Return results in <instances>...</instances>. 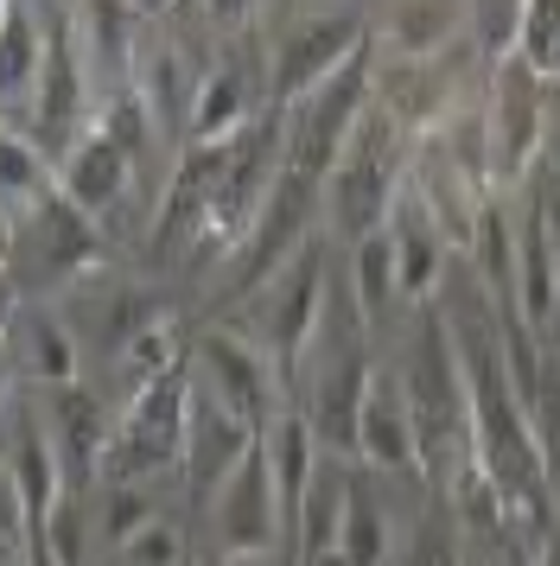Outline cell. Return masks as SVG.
Returning <instances> with one entry per match:
<instances>
[{
	"mask_svg": "<svg viewBox=\"0 0 560 566\" xmlns=\"http://www.w3.org/2000/svg\"><path fill=\"white\" fill-rule=\"evenodd\" d=\"M414 147H421V140H414L388 108H376V96H370L344 159H338L325 172V185H319L325 230L338 235V242H363V235H376L382 223H388V210H395V198H402V185H407V166H414Z\"/></svg>",
	"mask_w": 560,
	"mask_h": 566,
	"instance_id": "cell-1",
	"label": "cell"
},
{
	"mask_svg": "<svg viewBox=\"0 0 560 566\" xmlns=\"http://www.w3.org/2000/svg\"><path fill=\"white\" fill-rule=\"evenodd\" d=\"M90 528H96V515H83V496H58L51 515L32 528V541H45V554L58 566H83V547H90Z\"/></svg>",
	"mask_w": 560,
	"mask_h": 566,
	"instance_id": "cell-32",
	"label": "cell"
},
{
	"mask_svg": "<svg viewBox=\"0 0 560 566\" xmlns=\"http://www.w3.org/2000/svg\"><path fill=\"white\" fill-rule=\"evenodd\" d=\"M20 306H25V293H20V281L0 268V332H13V318H20Z\"/></svg>",
	"mask_w": 560,
	"mask_h": 566,
	"instance_id": "cell-42",
	"label": "cell"
},
{
	"mask_svg": "<svg viewBox=\"0 0 560 566\" xmlns=\"http://www.w3.org/2000/svg\"><path fill=\"white\" fill-rule=\"evenodd\" d=\"M134 13H153V20H166V13H178V7H191V0H127Z\"/></svg>",
	"mask_w": 560,
	"mask_h": 566,
	"instance_id": "cell-44",
	"label": "cell"
},
{
	"mask_svg": "<svg viewBox=\"0 0 560 566\" xmlns=\"http://www.w3.org/2000/svg\"><path fill=\"white\" fill-rule=\"evenodd\" d=\"M338 554L351 566H388V515L370 478L351 471V496H344V528H338Z\"/></svg>",
	"mask_w": 560,
	"mask_h": 566,
	"instance_id": "cell-30",
	"label": "cell"
},
{
	"mask_svg": "<svg viewBox=\"0 0 560 566\" xmlns=\"http://www.w3.org/2000/svg\"><path fill=\"white\" fill-rule=\"evenodd\" d=\"M471 39V0H388L376 32L382 57H439Z\"/></svg>",
	"mask_w": 560,
	"mask_h": 566,
	"instance_id": "cell-22",
	"label": "cell"
},
{
	"mask_svg": "<svg viewBox=\"0 0 560 566\" xmlns=\"http://www.w3.org/2000/svg\"><path fill=\"white\" fill-rule=\"evenodd\" d=\"M159 515V490L153 484H96V535L108 547H122L127 535H141Z\"/></svg>",
	"mask_w": 560,
	"mask_h": 566,
	"instance_id": "cell-31",
	"label": "cell"
},
{
	"mask_svg": "<svg viewBox=\"0 0 560 566\" xmlns=\"http://www.w3.org/2000/svg\"><path fill=\"white\" fill-rule=\"evenodd\" d=\"M541 159L560 166V83H548V122H541Z\"/></svg>",
	"mask_w": 560,
	"mask_h": 566,
	"instance_id": "cell-40",
	"label": "cell"
},
{
	"mask_svg": "<svg viewBox=\"0 0 560 566\" xmlns=\"http://www.w3.org/2000/svg\"><path fill=\"white\" fill-rule=\"evenodd\" d=\"M198 64L185 57L173 32H141V57H134V96L147 103V115L159 122V134L173 128L178 147H185V122H191V96H198Z\"/></svg>",
	"mask_w": 560,
	"mask_h": 566,
	"instance_id": "cell-19",
	"label": "cell"
},
{
	"mask_svg": "<svg viewBox=\"0 0 560 566\" xmlns=\"http://www.w3.org/2000/svg\"><path fill=\"white\" fill-rule=\"evenodd\" d=\"M191 369H198V382H210L229 408L249 420L255 433H268L280 420V408L293 401L287 395V376L274 369V357L242 325H229V318H217V325H204L191 337Z\"/></svg>",
	"mask_w": 560,
	"mask_h": 566,
	"instance_id": "cell-9",
	"label": "cell"
},
{
	"mask_svg": "<svg viewBox=\"0 0 560 566\" xmlns=\"http://www.w3.org/2000/svg\"><path fill=\"white\" fill-rule=\"evenodd\" d=\"M102 255H108V242H102L96 217H83L64 191H45V198L25 205L20 223H13L7 274L20 281L25 300H45V293H76L83 281H96Z\"/></svg>",
	"mask_w": 560,
	"mask_h": 566,
	"instance_id": "cell-2",
	"label": "cell"
},
{
	"mask_svg": "<svg viewBox=\"0 0 560 566\" xmlns=\"http://www.w3.org/2000/svg\"><path fill=\"white\" fill-rule=\"evenodd\" d=\"M356 459L370 471H421V433H414V408L395 369H376L356 408Z\"/></svg>",
	"mask_w": 560,
	"mask_h": 566,
	"instance_id": "cell-16",
	"label": "cell"
},
{
	"mask_svg": "<svg viewBox=\"0 0 560 566\" xmlns=\"http://www.w3.org/2000/svg\"><path fill=\"white\" fill-rule=\"evenodd\" d=\"M300 566H351V560H344V554L331 547V554H319V560H300Z\"/></svg>",
	"mask_w": 560,
	"mask_h": 566,
	"instance_id": "cell-48",
	"label": "cell"
},
{
	"mask_svg": "<svg viewBox=\"0 0 560 566\" xmlns=\"http://www.w3.org/2000/svg\"><path fill=\"white\" fill-rule=\"evenodd\" d=\"M471 64H484L471 45L465 52H439V57H382L376 52V108H388L414 140L439 134L446 122L465 115V83H471Z\"/></svg>",
	"mask_w": 560,
	"mask_h": 566,
	"instance_id": "cell-10",
	"label": "cell"
},
{
	"mask_svg": "<svg viewBox=\"0 0 560 566\" xmlns=\"http://www.w3.org/2000/svg\"><path fill=\"white\" fill-rule=\"evenodd\" d=\"M370 96H376V32H370V45H363L338 77H325L305 103H293L280 115V154H287V166L325 185V172L344 159V147H351V134H356V122H363Z\"/></svg>",
	"mask_w": 560,
	"mask_h": 566,
	"instance_id": "cell-3",
	"label": "cell"
},
{
	"mask_svg": "<svg viewBox=\"0 0 560 566\" xmlns=\"http://www.w3.org/2000/svg\"><path fill=\"white\" fill-rule=\"evenodd\" d=\"M71 27H76V52L90 64V83L96 90H127L134 83V57H141V13L127 0H76L71 7Z\"/></svg>",
	"mask_w": 560,
	"mask_h": 566,
	"instance_id": "cell-18",
	"label": "cell"
},
{
	"mask_svg": "<svg viewBox=\"0 0 560 566\" xmlns=\"http://www.w3.org/2000/svg\"><path fill=\"white\" fill-rule=\"evenodd\" d=\"M344 286H351L356 312H363V325L382 332L395 306H402V274H395V249H388V230L363 235L351 242V268H344Z\"/></svg>",
	"mask_w": 560,
	"mask_h": 566,
	"instance_id": "cell-26",
	"label": "cell"
},
{
	"mask_svg": "<svg viewBox=\"0 0 560 566\" xmlns=\"http://www.w3.org/2000/svg\"><path fill=\"white\" fill-rule=\"evenodd\" d=\"M255 77L242 57H217L210 71L198 77V96H191V122H185V147L191 140H229V134L255 128Z\"/></svg>",
	"mask_w": 560,
	"mask_h": 566,
	"instance_id": "cell-24",
	"label": "cell"
},
{
	"mask_svg": "<svg viewBox=\"0 0 560 566\" xmlns=\"http://www.w3.org/2000/svg\"><path fill=\"white\" fill-rule=\"evenodd\" d=\"M20 566H58V560H51V554H45V541H25V554H20Z\"/></svg>",
	"mask_w": 560,
	"mask_h": 566,
	"instance_id": "cell-46",
	"label": "cell"
},
{
	"mask_svg": "<svg viewBox=\"0 0 560 566\" xmlns=\"http://www.w3.org/2000/svg\"><path fill=\"white\" fill-rule=\"evenodd\" d=\"M325 300H331V261H325V242H319V235L249 300V325H242V332L274 357V369L287 376V395H293V376H300L305 344L319 332Z\"/></svg>",
	"mask_w": 560,
	"mask_h": 566,
	"instance_id": "cell-6",
	"label": "cell"
},
{
	"mask_svg": "<svg viewBox=\"0 0 560 566\" xmlns=\"http://www.w3.org/2000/svg\"><path fill=\"white\" fill-rule=\"evenodd\" d=\"M516 52L529 57V64H535L548 83H560V0H529Z\"/></svg>",
	"mask_w": 560,
	"mask_h": 566,
	"instance_id": "cell-35",
	"label": "cell"
},
{
	"mask_svg": "<svg viewBox=\"0 0 560 566\" xmlns=\"http://www.w3.org/2000/svg\"><path fill=\"white\" fill-rule=\"evenodd\" d=\"M45 427L51 446H58V464H64V490L83 496V490L102 484V452H108V433H115V413H108V395H96L90 382L71 388H45Z\"/></svg>",
	"mask_w": 560,
	"mask_h": 566,
	"instance_id": "cell-14",
	"label": "cell"
},
{
	"mask_svg": "<svg viewBox=\"0 0 560 566\" xmlns=\"http://www.w3.org/2000/svg\"><path fill=\"white\" fill-rule=\"evenodd\" d=\"M39 64H45V20L32 0H13L0 20V103H25L39 90Z\"/></svg>",
	"mask_w": 560,
	"mask_h": 566,
	"instance_id": "cell-27",
	"label": "cell"
},
{
	"mask_svg": "<svg viewBox=\"0 0 560 566\" xmlns=\"http://www.w3.org/2000/svg\"><path fill=\"white\" fill-rule=\"evenodd\" d=\"M388 249H395V274H402V300H414V306H427L433 293L446 286V268H453V242H446V230L433 223V210L421 205V191L414 185H402V198H395V210H388Z\"/></svg>",
	"mask_w": 560,
	"mask_h": 566,
	"instance_id": "cell-17",
	"label": "cell"
},
{
	"mask_svg": "<svg viewBox=\"0 0 560 566\" xmlns=\"http://www.w3.org/2000/svg\"><path fill=\"white\" fill-rule=\"evenodd\" d=\"M7 7H13V0H0V20H7Z\"/></svg>",
	"mask_w": 560,
	"mask_h": 566,
	"instance_id": "cell-49",
	"label": "cell"
},
{
	"mask_svg": "<svg viewBox=\"0 0 560 566\" xmlns=\"http://www.w3.org/2000/svg\"><path fill=\"white\" fill-rule=\"evenodd\" d=\"M255 439L261 433H255L210 382H198V369H191V420H185V452H178L185 496H191V503H210V496L229 484V471L255 452Z\"/></svg>",
	"mask_w": 560,
	"mask_h": 566,
	"instance_id": "cell-12",
	"label": "cell"
},
{
	"mask_svg": "<svg viewBox=\"0 0 560 566\" xmlns=\"http://www.w3.org/2000/svg\"><path fill=\"white\" fill-rule=\"evenodd\" d=\"M0 535H13L25 547L32 541V522H25V503H20V484H13V464L0 452Z\"/></svg>",
	"mask_w": 560,
	"mask_h": 566,
	"instance_id": "cell-38",
	"label": "cell"
},
{
	"mask_svg": "<svg viewBox=\"0 0 560 566\" xmlns=\"http://www.w3.org/2000/svg\"><path fill=\"white\" fill-rule=\"evenodd\" d=\"M13 413V433H7V464H13V484H20V503H25V522L39 528L51 515V503L64 496V464H58V446H51V427L45 413L32 408H7Z\"/></svg>",
	"mask_w": 560,
	"mask_h": 566,
	"instance_id": "cell-23",
	"label": "cell"
},
{
	"mask_svg": "<svg viewBox=\"0 0 560 566\" xmlns=\"http://www.w3.org/2000/svg\"><path fill=\"white\" fill-rule=\"evenodd\" d=\"M529 566H560V541H548V547H541V554H535Z\"/></svg>",
	"mask_w": 560,
	"mask_h": 566,
	"instance_id": "cell-47",
	"label": "cell"
},
{
	"mask_svg": "<svg viewBox=\"0 0 560 566\" xmlns=\"http://www.w3.org/2000/svg\"><path fill=\"white\" fill-rule=\"evenodd\" d=\"M363 45H370V27H363V13H351V7H325V13L293 20L274 39V52H268V115H287L293 103H305Z\"/></svg>",
	"mask_w": 560,
	"mask_h": 566,
	"instance_id": "cell-8",
	"label": "cell"
},
{
	"mask_svg": "<svg viewBox=\"0 0 560 566\" xmlns=\"http://www.w3.org/2000/svg\"><path fill=\"white\" fill-rule=\"evenodd\" d=\"M13 363H20V382H32L39 395L45 388H71L83 382V344H76L71 318L51 306H20L13 318Z\"/></svg>",
	"mask_w": 560,
	"mask_h": 566,
	"instance_id": "cell-21",
	"label": "cell"
},
{
	"mask_svg": "<svg viewBox=\"0 0 560 566\" xmlns=\"http://www.w3.org/2000/svg\"><path fill=\"white\" fill-rule=\"evenodd\" d=\"M185 420H191V363L141 388L115 408V433L102 452V484H153L159 471H178L185 452Z\"/></svg>",
	"mask_w": 560,
	"mask_h": 566,
	"instance_id": "cell-4",
	"label": "cell"
},
{
	"mask_svg": "<svg viewBox=\"0 0 560 566\" xmlns=\"http://www.w3.org/2000/svg\"><path fill=\"white\" fill-rule=\"evenodd\" d=\"M319 217H325V205H319V179H305V172H293V166H280L274 191H268V205H261V217H255V230L236 242V255L224 261V300H255L261 286L274 281L287 261L300 255L305 242L319 235Z\"/></svg>",
	"mask_w": 560,
	"mask_h": 566,
	"instance_id": "cell-5",
	"label": "cell"
},
{
	"mask_svg": "<svg viewBox=\"0 0 560 566\" xmlns=\"http://www.w3.org/2000/svg\"><path fill=\"white\" fill-rule=\"evenodd\" d=\"M522 13H529V0H471V52L484 64L509 57L522 39Z\"/></svg>",
	"mask_w": 560,
	"mask_h": 566,
	"instance_id": "cell-34",
	"label": "cell"
},
{
	"mask_svg": "<svg viewBox=\"0 0 560 566\" xmlns=\"http://www.w3.org/2000/svg\"><path fill=\"white\" fill-rule=\"evenodd\" d=\"M13 223H20V210L0 205V268H7V255H13Z\"/></svg>",
	"mask_w": 560,
	"mask_h": 566,
	"instance_id": "cell-43",
	"label": "cell"
},
{
	"mask_svg": "<svg viewBox=\"0 0 560 566\" xmlns=\"http://www.w3.org/2000/svg\"><path fill=\"white\" fill-rule=\"evenodd\" d=\"M402 566H465V541H458V515L446 503H433L421 522H414V535L402 547Z\"/></svg>",
	"mask_w": 560,
	"mask_h": 566,
	"instance_id": "cell-33",
	"label": "cell"
},
{
	"mask_svg": "<svg viewBox=\"0 0 560 566\" xmlns=\"http://www.w3.org/2000/svg\"><path fill=\"white\" fill-rule=\"evenodd\" d=\"M541 122H548V77L522 52L490 64L484 83V140H490V185L516 191L541 166Z\"/></svg>",
	"mask_w": 560,
	"mask_h": 566,
	"instance_id": "cell-7",
	"label": "cell"
},
{
	"mask_svg": "<svg viewBox=\"0 0 560 566\" xmlns=\"http://www.w3.org/2000/svg\"><path fill=\"white\" fill-rule=\"evenodd\" d=\"M115 560L122 566H185V528H178L173 515H153L141 535H127L115 547Z\"/></svg>",
	"mask_w": 560,
	"mask_h": 566,
	"instance_id": "cell-36",
	"label": "cell"
},
{
	"mask_svg": "<svg viewBox=\"0 0 560 566\" xmlns=\"http://www.w3.org/2000/svg\"><path fill=\"white\" fill-rule=\"evenodd\" d=\"M554 541H560V522H554Z\"/></svg>",
	"mask_w": 560,
	"mask_h": 566,
	"instance_id": "cell-51",
	"label": "cell"
},
{
	"mask_svg": "<svg viewBox=\"0 0 560 566\" xmlns=\"http://www.w3.org/2000/svg\"><path fill=\"white\" fill-rule=\"evenodd\" d=\"M554 281H560V255H554Z\"/></svg>",
	"mask_w": 560,
	"mask_h": 566,
	"instance_id": "cell-50",
	"label": "cell"
},
{
	"mask_svg": "<svg viewBox=\"0 0 560 566\" xmlns=\"http://www.w3.org/2000/svg\"><path fill=\"white\" fill-rule=\"evenodd\" d=\"M64 318H71L76 344H83V363L90 357L115 363L127 337H141L153 318H166V306H159L153 293H141V286L108 281V293H71V312H64Z\"/></svg>",
	"mask_w": 560,
	"mask_h": 566,
	"instance_id": "cell-20",
	"label": "cell"
},
{
	"mask_svg": "<svg viewBox=\"0 0 560 566\" xmlns=\"http://www.w3.org/2000/svg\"><path fill=\"white\" fill-rule=\"evenodd\" d=\"M134 179H141V172H134V159L108 140L102 122H90V128L64 147V159H58V191H64L83 217H96V223H108V217L127 205Z\"/></svg>",
	"mask_w": 560,
	"mask_h": 566,
	"instance_id": "cell-15",
	"label": "cell"
},
{
	"mask_svg": "<svg viewBox=\"0 0 560 566\" xmlns=\"http://www.w3.org/2000/svg\"><path fill=\"white\" fill-rule=\"evenodd\" d=\"M178 363H191L185 357V337H178L173 318H153L141 337H127L122 344V357L108 363V388H115V408L122 401H134L141 388H153L159 376H173Z\"/></svg>",
	"mask_w": 560,
	"mask_h": 566,
	"instance_id": "cell-28",
	"label": "cell"
},
{
	"mask_svg": "<svg viewBox=\"0 0 560 566\" xmlns=\"http://www.w3.org/2000/svg\"><path fill=\"white\" fill-rule=\"evenodd\" d=\"M344 496H351V459L319 452L312 484H305V496H300V515H293V547H300V560H319V554L338 547V528H344Z\"/></svg>",
	"mask_w": 560,
	"mask_h": 566,
	"instance_id": "cell-25",
	"label": "cell"
},
{
	"mask_svg": "<svg viewBox=\"0 0 560 566\" xmlns=\"http://www.w3.org/2000/svg\"><path fill=\"white\" fill-rule=\"evenodd\" d=\"M13 388H20V363H13V337L0 332V408H13Z\"/></svg>",
	"mask_w": 560,
	"mask_h": 566,
	"instance_id": "cell-41",
	"label": "cell"
},
{
	"mask_svg": "<svg viewBox=\"0 0 560 566\" xmlns=\"http://www.w3.org/2000/svg\"><path fill=\"white\" fill-rule=\"evenodd\" d=\"M255 7H261V0H204V13H210L217 32H242L255 20Z\"/></svg>",
	"mask_w": 560,
	"mask_h": 566,
	"instance_id": "cell-39",
	"label": "cell"
},
{
	"mask_svg": "<svg viewBox=\"0 0 560 566\" xmlns=\"http://www.w3.org/2000/svg\"><path fill=\"white\" fill-rule=\"evenodd\" d=\"M45 191H58V159L20 128H0V205L25 210L39 205Z\"/></svg>",
	"mask_w": 560,
	"mask_h": 566,
	"instance_id": "cell-29",
	"label": "cell"
},
{
	"mask_svg": "<svg viewBox=\"0 0 560 566\" xmlns=\"http://www.w3.org/2000/svg\"><path fill=\"white\" fill-rule=\"evenodd\" d=\"M217 566H274V554H217Z\"/></svg>",
	"mask_w": 560,
	"mask_h": 566,
	"instance_id": "cell-45",
	"label": "cell"
},
{
	"mask_svg": "<svg viewBox=\"0 0 560 566\" xmlns=\"http://www.w3.org/2000/svg\"><path fill=\"white\" fill-rule=\"evenodd\" d=\"M210 515H217V554H274L280 547L287 515H280L274 464H268L261 439H255L249 459L229 471V484L210 496Z\"/></svg>",
	"mask_w": 560,
	"mask_h": 566,
	"instance_id": "cell-13",
	"label": "cell"
},
{
	"mask_svg": "<svg viewBox=\"0 0 560 566\" xmlns=\"http://www.w3.org/2000/svg\"><path fill=\"white\" fill-rule=\"evenodd\" d=\"M90 96H96V83L76 52V27L71 13H58V20H45V64H39V90H32V140L51 159H64V147L96 122Z\"/></svg>",
	"mask_w": 560,
	"mask_h": 566,
	"instance_id": "cell-11",
	"label": "cell"
},
{
	"mask_svg": "<svg viewBox=\"0 0 560 566\" xmlns=\"http://www.w3.org/2000/svg\"><path fill=\"white\" fill-rule=\"evenodd\" d=\"M522 198L535 205V217H541V230H548V242L560 249V166H535L529 172V185H522Z\"/></svg>",
	"mask_w": 560,
	"mask_h": 566,
	"instance_id": "cell-37",
	"label": "cell"
}]
</instances>
